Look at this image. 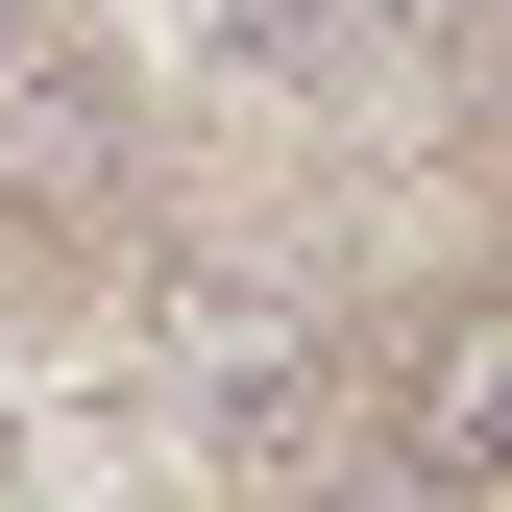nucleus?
Segmentation results:
<instances>
[{"label": "nucleus", "instance_id": "1", "mask_svg": "<svg viewBox=\"0 0 512 512\" xmlns=\"http://www.w3.org/2000/svg\"><path fill=\"white\" fill-rule=\"evenodd\" d=\"M415 464H439V488H464V464H512V293L415 342Z\"/></svg>", "mask_w": 512, "mask_h": 512}, {"label": "nucleus", "instance_id": "2", "mask_svg": "<svg viewBox=\"0 0 512 512\" xmlns=\"http://www.w3.org/2000/svg\"><path fill=\"white\" fill-rule=\"evenodd\" d=\"M269 512H439V464H293Z\"/></svg>", "mask_w": 512, "mask_h": 512}, {"label": "nucleus", "instance_id": "3", "mask_svg": "<svg viewBox=\"0 0 512 512\" xmlns=\"http://www.w3.org/2000/svg\"><path fill=\"white\" fill-rule=\"evenodd\" d=\"M0 25H25V0H0Z\"/></svg>", "mask_w": 512, "mask_h": 512}]
</instances>
